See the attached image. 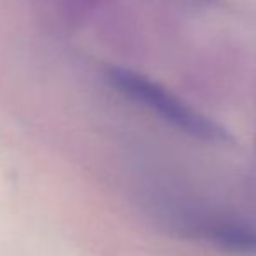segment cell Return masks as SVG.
Returning a JSON list of instances; mask_svg holds the SVG:
<instances>
[{
	"instance_id": "3957f363",
	"label": "cell",
	"mask_w": 256,
	"mask_h": 256,
	"mask_svg": "<svg viewBox=\"0 0 256 256\" xmlns=\"http://www.w3.org/2000/svg\"><path fill=\"white\" fill-rule=\"evenodd\" d=\"M204 2H206V0H204Z\"/></svg>"
},
{
	"instance_id": "6da1fadb",
	"label": "cell",
	"mask_w": 256,
	"mask_h": 256,
	"mask_svg": "<svg viewBox=\"0 0 256 256\" xmlns=\"http://www.w3.org/2000/svg\"><path fill=\"white\" fill-rule=\"evenodd\" d=\"M104 75H106L108 84L118 94L128 98L129 102L152 110L158 118L183 131L185 134L200 140V142L214 143V145L234 143L232 134L222 124L194 110L192 106L183 103L178 96L154 82L152 78L118 66L108 68Z\"/></svg>"
},
{
	"instance_id": "7a4b0ae2",
	"label": "cell",
	"mask_w": 256,
	"mask_h": 256,
	"mask_svg": "<svg viewBox=\"0 0 256 256\" xmlns=\"http://www.w3.org/2000/svg\"><path fill=\"white\" fill-rule=\"evenodd\" d=\"M199 239L228 253L256 254V228L236 222L199 223L192 228Z\"/></svg>"
}]
</instances>
